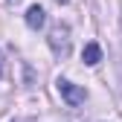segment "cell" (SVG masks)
<instances>
[{"label":"cell","instance_id":"obj_1","mask_svg":"<svg viewBox=\"0 0 122 122\" xmlns=\"http://www.w3.org/2000/svg\"><path fill=\"white\" fill-rule=\"evenodd\" d=\"M50 50L58 55V58H67L70 55V26L67 23H55L50 29Z\"/></svg>","mask_w":122,"mask_h":122},{"label":"cell","instance_id":"obj_2","mask_svg":"<svg viewBox=\"0 0 122 122\" xmlns=\"http://www.w3.org/2000/svg\"><path fill=\"white\" fill-rule=\"evenodd\" d=\"M55 87H58L61 99H64L70 108H79V105H84V99H87V90H84V87H79V84H73L70 79H58V81H55Z\"/></svg>","mask_w":122,"mask_h":122},{"label":"cell","instance_id":"obj_3","mask_svg":"<svg viewBox=\"0 0 122 122\" xmlns=\"http://www.w3.org/2000/svg\"><path fill=\"white\" fill-rule=\"evenodd\" d=\"M44 20H47V12H44V6H29L26 9V26L29 29H41L44 26Z\"/></svg>","mask_w":122,"mask_h":122},{"label":"cell","instance_id":"obj_4","mask_svg":"<svg viewBox=\"0 0 122 122\" xmlns=\"http://www.w3.org/2000/svg\"><path fill=\"white\" fill-rule=\"evenodd\" d=\"M81 61L87 67H96L99 61H102V47L96 41H90V44H84V52H81Z\"/></svg>","mask_w":122,"mask_h":122},{"label":"cell","instance_id":"obj_5","mask_svg":"<svg viewBox=\"0 0 122 122\" xmlns=\"http://www.w3.org/2000/svg\"><path fill=\"white\" fill-rule=\"evenodd\" d=\"M0 76H3V61H0Z\"/></svg>","mask_w":122,"mask_h":122},{"label":"cell","instance_id":"obj_6","mask_svg":"<svg viewBox=\"0 0 122 122\" xmlns=\"http://www.w3.org/2000/svg\"><path fill=\"white\" fill-rule=\"evenodd\" d=\"M58 3H67V0H58Z\"/></svg>","mask_w":122,"mask_h":122}]
</instances>
